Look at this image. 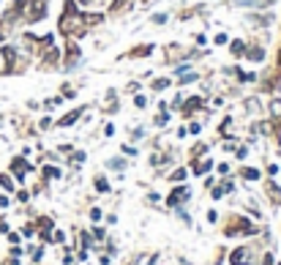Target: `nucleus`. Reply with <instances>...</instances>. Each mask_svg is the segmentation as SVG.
<instances>
[{
	"instance_id": "nucleus-1",
	"label": "nucleus",
	"mask_w": 281,
	"mask_h": 265,
	"mask_svg": "<svg viewBox=\"0 0 281 265\" xmlns=\"http://www.w3.org/2000/svg\"><path fill=\"white\" fill-rule=\"evenodd\" d=\"M25 17L28 22H38V19H44L46 17V3L44 0H33V3H25Z\"/></svg>"
},
{
	"instance_id": "nucleus-2",
	"label": "nucleus",
	"mask_w": 281,
	"mask_h": 265,
	"mask_svg": "<svg viewBox=\"0 0 281 265\" xmlns=\"http://www.w3.org/2000/svg\"><path fill=\"white\" fill-rule=\"evenodd\" d=\"M229 260H232V265H251V249H248V246L235 249Z\"/></svg>"
},
{
	"instance_id": "nucleus-3",
	"label": "nucleus",
	"mask_w": 281,
	"mask_h": 265,
	"mask_svg": "<svg viewBox=\"0 0 281 265\" xmlns=\"http://www.w3.org/2000/svg\"><path fill=\"white\" fill-rule=\"evenodd\" d=\"M82 112H85V109H71L66 118H60V120H58V126H71V123H77V120L82 118Z\"/></svg>"
},
{
	"instance_id": "nucleus-4",
	"label": "nucleus",
	"mask_w": 281,
	"mask_h": 265,
	"mask_svg": "<svg viewBox=\"0 0 281 265\" xmlns=\"http://www.w3.org/2000/svg\"><path fill=\"white\" fill-rule=\"evenodd\" d=\"M246 58L254 60V63H260V60H265V50H262L260 44H254L251 50H246Z\"/></svg>"
},
{
	"instance_id": "nucleus-5",
	"label": "nucleus",
	"mask_w": 281,
	"mask_h": 265,
	"mask_svg": "<svg viewBox=\"0 0 281 265\" xmlns=\"http://www.w3.org/2000/svg\"><path fill=\"white\" fill-rule=\"evenodd\" d=\"M186 197H189V189H186V186H183V189H175L172 194H170V205H180Z\"/></svg>"
},
{
	"instance_id": "nucleus-6",
	"label": "nucleus",
	"mask_w": 281,
	"mask_h": 265,
	"mask_svg": "<svg viewBox=\"0 0 281 265\" xmlns=\"http://www.w3.org/2000/svg\"><path fill=\"white\" fill-rule=\"evenodd\" d=\"M229 52H232V55H238V58H240V55H246V44H243V41H238V38H235V41L229 44Z\"/></svg>"
},
{
	"instance_id": "nucleus-7",
	"label": "nucleus",
	"mask_w": 281,
	"mask_h": 265,
	"mask_svg": "<svg viewBox=\"0 0 281 265\" xmlns=\"http://www.w3.org/2000/svg\"><path fill=\"white\" fill-rule=\"evenodd\" d=\"M270 115L273 118H281V99H273L270 101Z\"/></svg>"
},
{
	"instance_id": "nucleus-8",
	"label": "nucleus",
	"mask_w": 281,
	"mask_h": 265,
	"mask_svg": "<svg viewBox=\"0 0 281 265\" xmlns=\"http://www.w3.org/2000/svg\"><path fill=\"white\" fill-rule=\"evenodd\" d=\"M238 9H251V6H260V0H232Z\"/></svg>"
},
{
	"instance_id": "nucleus-9",
	"label": "nucleus",
	"mask_w": 281,
	"mask_h": 265,
	"mask_svg": "<svg viewBox=\"0 0 281 265\" xmlns=\"http://www.w3.org/2000/svg\"><path fill=\"white\" fill-rule=\"evenodd\" d=\"M183 178H186V170H175L170 181H175V183H178V181H183Z\"/></svg>"
},
{
	"instance_id": "nucleus-10",
	"label": "nucleus",
	"mask_w": 281,
	"mask_h": 265,
	"mask_svg": "<svg viewBox=\"0 0 281 265\" xmlns=\"http://www.w3.org/2000/svg\"><path fill=\"white\" fill-rule=\"evenodd\" d=\"M243 175H246V181H256V178H260V172H256V170H243Z\"/></svg>"
},
{
	"instance_id": "nucleus-11",
	"label": "nucleus",
	"mask_w": 281,
	"mask_h": 265,
	"mask_svg": "<svg viewBox=\"0 0 281 265\" xmlns=\"http://www.w3.org/2000/svg\"><path fill=\"white\" fill-rule=\"evenodd\" d=\"M156 91H164V87H170V79H158V82H153Z\"/></svg>"
},
{
	"instance_id": "nucleus-12",
	"label": "nucleus",
	"mask_w": 281,
	"mask_h": 265,
	"mask_svg": "<svg viewBox=\"0 0 281 265\" xmlns=\"http://www.w3.org/2000/svg\"><path fill=\"white\" fill-rule=\"evenodd\" d=\"M134 104H136V107H148V99H145V96H136V99H134Z\"/></svg>"
},
{
	"instance_id": "nucleus-13",
	"label": "nucleus",
	"mask_w": 281,
	"mask_h": 265,
	"mask_svg": "<svg viewBox=\"0 0 281 265\" xmlns=\"http://www.w3.org/2000/svg\"><path fill=\"white\" fill-rule=\"evenodd\" d=\"M167 19H170L167 14H156V17H153V22H156V25H161V22H167Z\"/></svg>"
},
{
	"instance_id": "nucleus-14",
	"label": "nucleus",
	"mask_w": 281,
	"mask_h": 265,
	"mask_svg": "<svg viewBox=\"0 0 281 265\" xmlns=\"http://www.w3.org/2000/svg\"><path fill=\"white\" fill-rule=\"evenodd\" d=\"M276 63H278V71H281V47H278V55H276Z\"/></svg>"
},
{
	"instance_id": "nucleus-15",
	"label": "nucleus",
	"mask_w": 281,
	"mask_h": 265,
	"mask_svg": "<svg viewBox=\"0 0 281 265\" xmlns=\"http://www.w3.org/2000/svg\"><path fill=\"white\" fill-rule=\"evenodd\" d=\"M79 3H82V6H87V3H93V0H79Z\"/></svg>"
}]
</instances>
